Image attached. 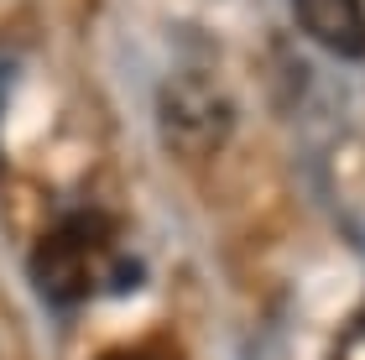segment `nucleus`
Wrapping results in <instances>:
<instances>
[{"label":"nucleus","instance_id":"1","mask_svg":"<svg viewBox=\"0 0 365 360\" xmlns=\"http://www.w3.org/2000/svg\"><path fill=\"white\" fill-rule=\"evenodd\" d=\"M26 277L37 287V298L58 314H73L94 298H115L141 282V261L130 256L110 215H63L47 225L26 256Z\"/></svg>","mask_w":365,"mask_h":360},{"label":"nucleus","instance_id":"3","mask_svg":"<svg viewBox=\"0 0 365 360\" xmlns=\"http://www.w3.org/2000/svg\"><path fill=\"white\" fill-rule=\"evenodd\" d=\"M292 16L308 42L344 63H365V0H292Z\"/></svg>","mask_w":365,"mask_h":360},{"label":"nucleus","instance_id":"5","mask_svg":"<svg viewBox=\"0 0 365 360\" xmlns=\"http://www.w3.org/2000/svg\"><path fill=\"white\" fill-rule=\"evenodd\" d=\"M11 78H16V63H0V110H6V89H11Z\"/></svg>","mask_w":365,"mask_h":360},{"label":"nucleus","instance_id":"6","mask_svg":"<svg viewBox=\"0 0 365 360\" xmlns=\"http://www.w3.org/2000/svg\"><path fill=\"white\" fill-rule=\"evenodd\" d=\"M105 360H162V355H146V350H120V355H105Z\"/></svg>","mask_w":365,"mask_h":360},{"label":"nucleus","instance_id":"2","mask_svg":"<svg viewBox=\"0 0 365 360\" xmlns=\"http://www.w3.org/2000/svg\"><path fill=\"white\" fill-rule=\"evenodd\" d=\"M162 130L173 146H220L230 136V105L204 78H178L162 94Z\"/></svg>","mask_w":365,"mask_h":360},{"label":"nucleus","instance_id":"4","mask_svg":"<svg viewBox=\"0 0 365 360\" xmlns=\"http://www.w3.org/2000/svg\"><path fill=\"white\" fill-rule=\"evenodd\" d=\"M329 360H365V314H355L334 339V355Z\"/></svg>","mask_w":365,"mask_h":360}]
</instances>
